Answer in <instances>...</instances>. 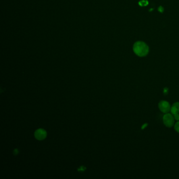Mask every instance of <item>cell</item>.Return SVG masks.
Returning <instances> with one entry per match:
<instances>
[{"mask_svg": "<svg viewBox=\"0 0 179 179\" xmlns=\"http://www.w3.org/2000/svg\"><path fill=\"white\" fill-rule=\"evenodd\" d=\"M147 1H141V2H140V5H141V6H145V5H147V4H145V2H147Z\"/></svg>", "mask_w": 179, "mask_h": 179, "instance_id": "8", "label": "cell"}, {"mask_svg": "<svg viewBox=\"0 0 179 179\" xmlns=\"http://www.w3.org/2000/svg\"><path fill=\"white\" fill-rule=\"evenodd\" d=\"M46 132L45 130L42 129H39L37 130L35 133V137L37 139L42 140L44 139L46 137Z\"/></svg>", "mask_w": 179, "mask_h": 179, "instance_id": "4", "label": "cell"}, {"mask_svg": "<svg viewBox=\"0 0 179 179\" xmlns=\"http://www.w3.org/2000/svg\"><path fill=\"white\" fill-rule=\"evenodd\" d=\"M133 50L135 55L138 56L145 57L148 54L149 48L145 42L138 41L133 45Z\"/></svg>", "mask_w": 179, "mask_h": 179, "instance_id": "1", "label": "cell"}, {"mask_svg": "<svg viewBox=\"0 0 179 179\" xmlns=\"http://www.w3.org/2000/svg\"><path fill=\"white\" fill-rule=\"evenodd\" d=\"M174 116L172 114L166 113L164 115L163 117V122L164 125H165L167 127H172L174 125V121H175Z\"/></svg>", "mask_w": 179, "mask_h": 179, "instance_id": "2", "label": "cell"}, {"mask_svg": "<svg viewBox=\"0 0 179 179\" xmlns=\"http://www.w3.org/2000/svg\"><path fill=\"white\" fill-rule=\"evenodd\" d=\"M173 116H174V119H175V120L179 121V113L174 114Z\"/></svg>", "mask_w": 179, "mask_h": 179, "instance_id": "7", "label": "cell"}, {"mask_svg": "<svg viewBox=\"0 0 179 179\" xmlns=\"http://www.w3.org/2000/svg\"><path fill=\"white\" fill-rule=\"evenodd\" d=\"M159 108L163 113H169L171 110V106L168 101L161 100L158 104Z\"/></svg>", "mask_w": 179, "mask_h": 179, "instance_id": "3", "label": "cell"}, {"mask_svg": "<svg viewBox=\"0 0 179 179\" xmlns=\"http://www.w3.org/2000/svg\"><path fill=\"white\" fill-rule=\"evenodd\" d=\"M174 129L175 130L179 133V121H178L174 125Z\"/></svg>", "mask_w": 179, "mask_h": 179, "instance_id": "6", "label": "cell"}, {"mask_svg": "<svg viewBox=\"0 0 179 179\" xmlns=\"http://www.w3.org/2000/svg\"><path fill=\"white\" fill-rule=\"evenodd\" d=\"M85 167H84V166H81V167L79 168V169H78V171H85Z\"/></svg>", "mask_w": 179, "mask_h": 179, "instance_id": "9", "label": "cell"}, {"mask_svg": "<svg viewBox=\"0 0 179 179\" xmlns=\"http://www.w3.org/2000/svg\"><path fill=\"white\" fill-rule=\"evenodd\" d=\"M170 112H171L172 114H176L179 113V102H176L172 105L171 107V110Z\"/></svg>", "mask_w": 179, "mask_h": 179, "instance_id": "5", "label": "cell"}]
</instances>
